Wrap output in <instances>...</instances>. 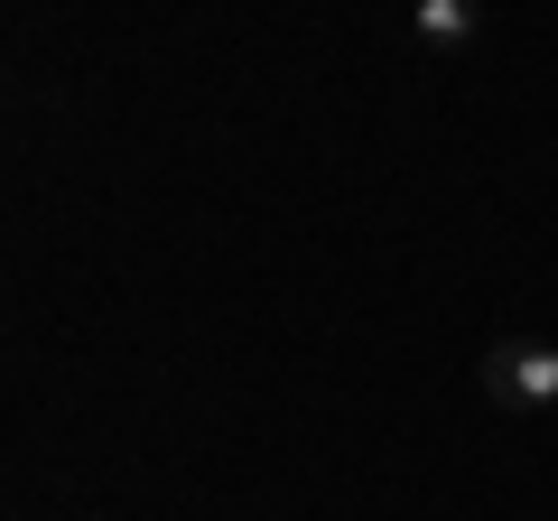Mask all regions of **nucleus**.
I'll return each mask as SVG.
<instances>
[{"mask_svg":"<svg viewBox=\"0 0 558 521\" xmlns=\"http://www.w3.org/2000/svg\"><path fill=\"white\" fill-rule=\"evenodd\" d=\"M410 28H418L428 47H465V38H475V0H418Z\"/></svg>","mask_w":558,"mask_h":521,"instance_id":"obj_2","label":"nucleus"},{"mask_svg":"<svg viewBox=\"0 0 558 521\" xmlns=\"http://www.w3.org/2000/svg\"><path fill=\"white\" fill-rule=\"evenodd\" d=\"M484 401L494 410H558V344L502 336L494 354H484Z\"/></svg>","mask_w":558,"mask_h":521,"instance_id":"obj_1","label":"nucleus"}]
</instances>
